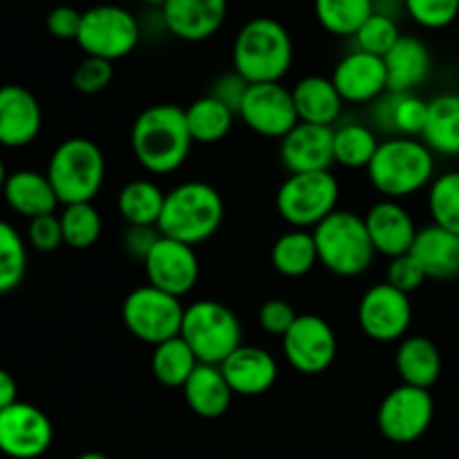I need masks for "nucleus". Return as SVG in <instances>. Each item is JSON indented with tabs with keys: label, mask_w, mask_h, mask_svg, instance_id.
Returning <instances> with one entry per match:
<instances>
[{
	"label": "nucleus",
	"mask_w": 459,
	"mask_h": 459,
	"mask_svg": "<svg viewBox=\"0 0 459 459\" xmlns=\"http://www.w3.org/2000/svg\"><path fill=\"white\" fill-rule=\"evenodd\" d=\"M130 148L146 173L157 178L178 173L193 148L184 108L175 103H155L139 112L130 128Z\"/></svg>",
	"instance_id": "nucleus-1"
},
{
	"label": "nucleus",
	"mask_w": 459,
	"mask_h": 459,
	"mask_svg": "<svg viewBox=\"0 0 459 459\" xmlns=\"http://www.w3.org/2000/svg\"><path fill=\"white\" fill-rule=\"evenodd\" d=\"M231 58L249 83H281L294 65V40L281 21L255 16L238 30Z\"/></svg>",
	"instance_id": "nucleus-2"
},
{
	"label": "nucleus",
	"mask_w": 459,
	"mask_h": 459,
	"mask_svg": "<svg viewBox=\"0 0 459 459\" xmlns=\"http://www.w3.org/2000/svg\"><path fill=\"white\" fill-rule=\"evenodd\" d=\"M435 169V152L421 139L388 137L379 143L366 173L384 200L402 202L429 188Z\"/></svg>",
	"instance_id": "nucleus-3"
},
{
	"label": "nucleus",
	"mask_w": 459,
	"mask_h": 459,
	"mask_svg": "<svg viewBox=\"0 0 459 459\" xmlns=\"http://www.w3.org/2000/svg\"><path fill=\"white\" fill-rule=\"evenodd\" d=\"M224 200L218 188L202 179H188L166 193L157 229L161 236L197 247L220 231Z\"/></svg>",
	"instance_id": "nucleus-4"
},
{
	"label": "nucleus",
	"mask_w": 459,
	"mask_h": 459,
	"mask_svg": "<svg viewBox=\"0 0 459 459\" xmlns=\"http://www.w3.org/2000/svg\"><path fill=\"white\" fill-rule=\"evenodd\" d=\"M106 155L97 142L88 137H70L49 155L45 175L56 191L58 202L79 204L92 202L106 182Z\"/></svg>",
	"instance_id": "nucleus-5"
},
{
	"label": "nucleus",
	"mask_w": 459,
	"mask_h": 459,
	"mask_svg": "<svg viewBox=\"0 0 459 459\" xmlns=\"http://www.w3.org/2000/svg\"><path fill=\"white\" fill-rule=\"evenodd\" d=\"M312 233L318 263L334 276L357 278L375 263V245L368 236L363 218L354 211L336 209Z\"/></svg>",
	"instance_id": "nucleus-6"
},
{
	"label": "nucleus",
	"mask_w": 459,
	"mask_h": 459,
	"mask_svg": "<svg viewBox=\"0 0 459 459\" xmlns=\"http://www.w3.org/2000/svg\"><path fill=\"white\" fill-rule=\"evenodd\" d=\"M179 336L191 345L197 361L220 366L242 345V325L231 307L202 299L184 309Z\"/></svg>",
	"instance_id": "nucleus-7"
},
{
	"label": "nucleus",
	"mask_w": 459,
	"mask_h": 459,
	"mask_svg": "<svg viewBox=\"0 0 459 459\" xmlns=\"http://www.w3.org/2000/svg\"><path fill=\"white\" fill-rule=\"evenodd\" d=\"M341 184L332 170L287 175L276 191V211L291 229L314 231L339 209Z\"/></svg>",
	"instance_id": "nucleus-8"
},
{
	"label": "nucleus",
	"mask_w": 459,
	"mask_h": 459,
	"mask_svg": "<svg viewBox=\"0 0 459 459\" xmlns=\"http://www.w3.org/2000/svg\"><path fill=\"white\" fill-rule=\"evenodd\" d=\"M142 40V25L137 16L121 4H94L85 9L76 45L85 56L103 61H119L133 54Z\"/></svg>",
	"instance_id": "nucleus-9"
},
{
	"label": "nucleus",
	"mask_w": 459,
	"mask_h": 459,
	"mask_svg": "<svg viewBox=\"0 0 459 459\" xmlns=\"http://www.w3.org/2000/svg\"><path fill=\"white\" fill-rule=\"evenodd\" d=\"M182 299L170 296L152 285L134 287L121 305V318L130 334L148 345H160L175 339L182 332Z\"/></svg>",
	"instance_id": "nucleus-10"
},
{
	"label": "nucleus",
	"mask_w": 459,
	"mask_h": 459,
	"mask_svg": "<svg viewBox=\"0 0 459 459\" xmlns=\"http://www.w3.org/2000/svg\"><path fill=\"white\" fill-rule=\"evenodd\" d=\"M433 417L435 402L430 390L402 384L381 399L377 426L388 442L412 444L429 433Z\"/></svg>",
	"instance_id": "nucleus-11"
},
{
	"label": "nucleus",
	"mask_w": 459,
	"mask_h": 459,
	"mask_svg": "<svg viewBox=\"0 0 459 459\" xmlns=\"http://www.w3.org/2000/svg\"><path fill=\"white\" fill-rule=\"evenodd\" d=\"M357 321L363 334L375 343H399L412 323L411 296L388 282L370 287L359 300Z\"/></svg>",
	"instance_id": "nucleus-12"
},
{
	"label": "nucleus",
	"mask_w": 459,
	"mask_h": 459,
	"mask_svg": "<svg viewBox=\"0 0 459 459\" xmlns=\"http://www.w3.org/2000/svg\"><path fill=\"white\" fill-rule=\"evenodd\" d=\"M282 354L300 375H323L339 354L334 327L318 314H299L282 336Z\"/></svg>",
	"instance_id": "nucleus-13"
},
{
	"label": "nucleus",
	"mask_w": 459,
	"mask_h": 459,
	"mask_svg": "<svg viewBox=\"0 0 459 459\" xmlns=\"http://www.w3.org/2000/svg\"><path fill=\"white\" fill-rule=\"evenodd\" d=\"M238 117L255 134L278 142L300 121L291 90L282 83H251L242 99Z\"/></svg>",
	"instance_id": "nucleus-14"
},
{
	"label": "nucleus",
	"mask_w": 459,
	"mask_h": 459,
	"mask_svg": "<svg viewBox=\"0 0 459 459\" xmlns=\"http://www.w3.org/2000/svg\"><path fill=\"white\" fill-rule=\"evenodd\" d=\"M54 442L52 420L39 406L16 402L0 411V453L12 459H39Z\"/></svg>",
	"instance_id": "nucleus-15"
},
{
	"label": "nucleus",
	"mask_w": 459,
	"mask_h": 459,
	"mask_svg": "<svg viewBox=\"0 0 459 459\" xmlns=\"http://www.w3.org/2000/svg\"><path fill=\"white\" fill-rule=\"evenodd\" d=\"M142 264L148 285L178 299L191 294L200 281V258L195 247L184 245L173 238L161 236Z\"/></svg>",
	"instance_id": "nucleus-16"
},
{
	"label": "nucleus",
	"mask_w": 459,
	"mask_h": 459,
	"mask_svg": "<svg viewBox=\"0 0 459 459\" xmlns=\"http://www.w3.org/2000/svg\"><path fill=\"white\" fill-rule=\"evenodd\" d=\"M330 79L339 90L341 99L352 106H370L388 92L384 58L361 49H352L339 58Z\"/></svg>",
	"instance_id": "nucleus-17"
},
{
	"label": "nucleus",
	"mask_w": 459,
	"mask_h": 459,
	"mask_svg": "<svg viewBox=\"0 0 459 459\" xmlns=\"http://www.w3.org/2000/svg\"><path fill=\"white\" fill-rule=\"evenodd\" d=\"M278 157L290 175L330 170L334 164V128L299 121V126L281 139Z\"/></svg>",
	"instance_id": "nucleus-18"
},
{
	"label": "nucleus",
	"mask_w": 459,
	"mask_h": 459,
	"mask_svg": "<svg viewBox=\"0 0 459 459\" xmlns=\"http://www.w3.org/2000/svg\"><path fill=\"white\" fill-rule=\"evenodd\" d=\"M363 222H366L368 236L375 245V251L388 260L411 254L412 242L420 231L415 218L402 202L384 200V197L366 211Z\"/></svg>",
	"instance_id": "nucleus-19"
},
{
	"label": "nucleus",
	"mask_w": 459,
	"mask_h": 459,
	"mask_svg": "<svg viewBox=\"0 0 459 459\" xmlns=\"http://www.w3.org/2000/svg\"><path fill=\"white\" fill-rule=\"evenodd\" d=\"M229 13V0H166L161 22L175 39L202 43L222 30Z\"/></svg>",
	"instance_id": "nucleus-20"
},
{
	"label": "nucleus",
	"mask_w": 459,
	"mask_h": 459,
	"mask_svg": "<svg viewBox=\"0 0 459 459\" xmlns=\"http://www.w3.org/2000/svg\"><path fill=\"white\" fill-rule=\"evenodd\" d=\"M43 128L39 99L25 85H0V146L25 148L36 142Z\"/></svg>",
	"instance_id": "nucleus-21"
},
{
	"label": "nucleus",
	"mask_w": 459,
	"mask_h": 459,
	"mask_svg": "<svg viewBox=\"0 0 459 459\" xmlns=\"http://www.w3.org/2000/svg\"><path fill=\"white\" fill-rule=\"evenodd\" d=\"M220 370L238 397H260L269 393L278 379L276 357L258 345H240L220 363Z\"/></svg>",
	"instance_id": "nucleus-22"
},
{
	"label": "nucleus",
	"mask_w": 459,
	"mask_h": 459,
	"mask_svg": "<svg viewBox=\"0 0 459 459\" xmlns=\"http://www.w3.org/2000/svg\"><path fill=\"white\" fill-rule=\"evenodd\" d=\"M388 74V92L408 94L429 81L433 70V54L420 36L403 34L384 56Z\"/></svg>",
	"instance_id": "nucleus-23"
},
{
	"label": "nucleus",
	"mask_w": 459,
	"mask_h": 459,
	"mask_svg": "<svg viewBox=\"0 0 459 459\" xmlns=\"http://www.w3.org/2000/svg\"><path fill=\"white\" fill-rule=\"evenodd\" d=\"M3 200L13 213L27 220L56 213V206L61 204L48 175L31 169L13 170L7 175Z\"/></svg>",
	"instance_id": "nucleus-24"
},
{
	"label": "nucleus",
	"mask_w": 459,
	"mask_h": 459,
	"mask_svg": "<svg viewBox=\"0 0 459 459\" xmlns=\"http://www.w3.org/2000/svg\"><path fill=\"white\" fill-rule=\"evenodd\" d=\"M372 128L384 130L390 137L421 139L429 121V101L415 92H385L379 101L372 103Z\"/></svg>",
	"instance_id": "nucleus-25"
},
{
	"label": "nucleus",
	"mask_w": 459,
	"mask_h": 459,
	"mask_svg": "<svg viewBox=\"0 0 459 459\" xmlns=\"http://www.w3.org/2000/svg\"><path fill=\"white\" fill-rule=\"evenodd\" d=\"M291 97H294L296 112H299V119L303 124L330 126V128H334V124H339L341 115H343L345 101L341 99L339 90L334 88L330 76H303L291 88Z\"/></svg>",
	"instance_id": "nucleus-26"
},
{
	"label": "nucleus",
	"mask_w": 459,
	"mask_h": 459,
	"mask_svg": "<svg viewBox=\"0 0 459 459\" xmlns=\"http://www.w3.org/2000/svg\"><path fill=\"white\" fill-rule=\"evenodd\" d=\"M411 254L420 260L426 276L451 281L459 276V236L437 224H426L417 231Z\"/></svg>",
	"instance_id": "nucleus-27"
},
{
	"label": "nucleus",
	"mask_w": 459,
	"mask_h": 459,
	"mask_svg": "<svg viewBox=\"0 0 459 459\" xmlns=\"http://www.w3.org/2000/svg\"><path fill=\"white\" fill-rule=\"evenodd\" d=\"M186 406L202 420H218L231 408L233 390L220 366L200 363L182 388Z\"/></svg>",
	"instance_id": "nucleus-28"
},
{
	"label": "nucleus",
	"mask_w": 459,
	"mask_h": 459,
	"mask_svg": "<svg viewBox=\"0 0 459 459\" xmlns=\"http://www.w3.org/2000/svg\"><path fill=\"white\" fill-rule=\"evenodd\" d=\"M394 368L402 384L430 390L442 375V352L429 336H406L397 345Z\"/></svg>",
	"instance_id": "nucleus-29"
},
{
	"label": "nucleus",
	"mask_w": 459,
	"mask_h": 459,
	"mask_svg": "<svg viewBox=\"0 0 459 459\" xmlns=\"http://www.w3.org/2000/svg\"><path fill=\"white\" fill-rule=\"evenodd\" d=\"M421 142L442 157H459V94L446 92L429 101Z\"/></svg>",
	"instance_id": "nucleus-30"
},
{
	"label": "nucleus",
	"mask_w": 459,
	"mask_h": 459,
	"mask_svg": "<svg viewBox=\"0 0 459 459\" xmlns=\"http://www.w3.org/2000/svg\"><path fill=\"white\" fill-rule=\"evenodd\" d=\"M166 193L152 179H130L117 195V213L126 227H157Z\"/></svg>",
	"instance_id": "nucleus-31"
},
{
	"label": "nucleus",
	"mask_w": 459,
	"mask_h": 459,
	"mask_svg": "<svg viewBox=\"0 0 459 459\" xmlns=\"http://www.w3.org/2000/svg\"><path fill=\"white\" fill-rule=\"evenodd\" d=\"M184 115H186L193 143H202V146H211V143H220L222 139H227L238 117L231 108L220 103L211 94L195 99L191 106L184 108Z\"/></svg>",
	"instance_id": "nucleus-32"
},
{
	"label": "nucleus",
	"mask_w": 459,
	"mask_h": 459,
	"mask_svg": "<svg viewBox=\"0 0 459 459\" xmlns=\"http://www.w3.org/2000/svg\"><path fill=\"white\" fill-rule=\"evenodd\" d=\"M272 264L285 278L307 276L318 264L314 233L303 231V229H291L282 233L272 247Z\"/></svg>",
	"instance_id": "nucleus-33"
},
{
	"label": "nucleus",
	"mask_w": 459,
	"mask_h": 459,
	"mask_svg": "<svg viewBox=\"0 0 459 459\" xmlns=\"http://www.w3.org/2000/svg\"><path fill=\"white\" fill-rule=\"evenodd\" d=\"M379 143L377 130L361 121L334 126V164L350 170H366Z\"/></svg>",
	"instance_id": "nucleus-34"
},
{
	"label": "nucleus",
	"mask_w": 459,
	"mask_h": 459,
	"mask_svg": "<svg viewBox=\"0 0 459 459\" xmlns=\"http://www.w3.org/2000/svg\"><path fill=\"white\" fill-rule=\"evenodd\" d=\"M197 366H200V361H197L195 352L182 336H175V339L164 341V343L152 348V377L166 388H184V384Z\"/></svg>",
	"instance_id": "nucleus-35"
},
{
	"label": "nucleus",
	"mask_w": 459,
	"mask_h": 459,
	"mask_svg": "<svg viewBox=\"0 0 459 459\" xmlns=\"http://www.w3.org/2000/svg\"><path fill=\"white\" fill-rule=\"evenodd\" d=\"M375 13V0H314V16L318 25L332 36L357 34L363 22Z\"/></svg>",
	"instance_id": "nucleus-36"
},
{
	"label": "nucleus",
	"mask_w": 459,
	"mask_h": 459,
	"mask_svg": "<svg viewBox=\"0 0 459 459\" xmlns=\"http://www.w3.org/2000/svg\"><path fill=\"white\" fill-rule=\"evenodd\" d=\"M27 240L7 222L0 220V296L12 294L27 276Z\"/></svg>",
	"instance_id": "nucleus-37"
},
{
	"label": "nucleus",
	"mask_w": 459,
	"mask_h": 459,
	"mask_svg": "<svg viewBox=\"0 0 459 459\" xmlns=\"http://www.w3.org/2000/svg\"><path fill=\"white\" fill-rule=\"evenodd\" d=\"M58 218H61L63 240L72 249H90L101 238L103 220L92 202L65 204Z\"/></svg>",
	"instance_id": "nucleus-38"
},
{
	"label": "nucleus",
	"mask_w": 459,
	"mask_h": 459,
	"mask_svg": "<svg viewBox=\"0 0 459 459\" xmlns=\"http://www.w3.org/2000/svg\"><path fill=\"white\" fill-rule=\"evenodd\" d=\"M429 213L433 224L459 236V170L435 175L429 186Z\"/></svg>",
	"instance_id": "nucleus-39"
},
{
	"label": "nucleus",
	"mask_w": 459,
	"mask_h": 459,
	"mask_svg": "<svg viewBox=\"0 0 459 459\" xmlns=\"http://www.w3.org/2000/svg\"><path fill=\"white\" fill-rule=\"evenodd\" d=\"M402 30H399L397 18L385 16V13L375 12L366 22L361 25V30L354 34V43L357 49L368 54H375V56L384 58L390 49L397 45V40L402 39Z\"/></svg>",
	"instance_id": "nucleus-40"
},
{
	"label": "nucleus",
	"mask_w": 459,
	"mask_h": 459,
	"mask_svg": "<svg viewBox=\"0 0 459 459\" xmlns=\"http://www.w3.org/2000/svg\"><path fill=\"white\" fill-rule=\"evenodd\" d=\"M408 16L424 30H446L459 16V0H403Z\"/></svg>",
	"instance_id": "nucleus-41"
},
{
	"label": "nucleus",
	"mask_w": 459,
	"mask_h": 459,
	"mask_svg": "<svg viewBox=\"0 0 459 459\" xmlns=\"http://www.w3.org/2000/svg\"><path fill=\"white\" fill-rule=\"evenodd\" d=\"M115 67L110 61H103L97 56H85L79 65L74 67L72 83L81 94H99L110 88Z\"/></svg>",
	"instance_id": "nucleus-42"
},
{
	"label": "nucleus",
	"mask_w": 459,
	"mask_h": 459,
	"mask_svg": "<svg viewBox=\"0 0 459 459\" xmlns=\"http://www.w3.org/2000/svg\"><path fill=\"white\" fill-rule=\"evenodd\" d=\"M426 281H429V276H426L424 267H421L420 260H417L412 254H403V255H397V258H390L388 269H385V282L393 285L394 290L411 296L412 291L420 290Z\"/></svg>",
	"instance_id": "nucleus-43"
},
{
	"label": "nucleus",
	"mask_w": 459,
	"mask_h": 459,
	"mask_svg": "<svg viewBox=\"0 0 459 459\" xmlns=\"http://www.w3.org/2000/svg\"><path fill=\"white\" fill-rule=\"evenodd\" d=\"M27 245L39 251V254H52L58 247L65 245L61 218L56 213H49L30 220V224H27Z\"/></svg>",
	"instance_id": "nucleus-44"
},
{
	"label": "nucleus",
	"mask_w": 459,
	"mask_h": 459,
	"mask_svg": "<svg viewBox=\"0 0 459 459\" xmlns=\"http://www.w3.org/2000/svg\"><path fill=\"white\" fill-rule=\"evenodd\" d=\"M296 318H299L296 309L291 307V303L282 299L264 300L258 309V325L263 327V332L272 336H281V339L294 325Z\"/></svg>",
	"instance_id": "nucleus-45"
},
{
	"label": "nucleus",
	"mask_w": 459,
	"mask_h": 459,
	"mask_svg": "<svg viewBox=\"0 0 459 459\" xmlns=\"http://www.w3.org/2000/svg\"><path fill=\"white\" fill-rule=\"evenodd\" d=\"M249 85H251L249 81H245L236 70H231L213 81L209 94L213 99H218L220 103H224L227 108H231V110L238 115V110H240V103H242V99H245Z\"/></svg>",
	"instance_id": "nucleus-46"
},
{
	"label": "nucleus",
	"mask_w": 459,
	"mask_h": 459,
	"mask_svg": "<svg viewBox=\"0 0 459 459\" xmlns=\"http://www.w3.org/2000/svg\"><path fill=\"white\" fill-rule=\"evenodd\" d=\"M81 18L83 12L70 7V4H58L45 18V27H48L49 34L58 40H76L81 30Z\"/></svg>",
	"instance_id": "nucleus-47"
},
{
	"label": "nucleus",
	"mask_w": 459,
	"mask_h": 459,
	"mask_svg": "<svg viewBox=\"0 0 459 459\" xmlns=\"http://www.w3.org/2000/svg\"><path fill=\"white\" fill-rule=\"evenodd\" d=\"M160 238L161 233L157 227H126L124 236H121V245H124V251L130 258L143 263Z\"/></svg>",
	"instance_id": "nucleus-48"
},
{
	"label": "nucleus",
	"mask_w": 459,
	"mask_h": 459,
	"mask_svg": "<svg viewBox=\"0 0 459 459\" xmlns=\"http://www.w3.org/2000/svg\"><path fill=\"white\" fill-rule=\"evenodd\" d=\"M18 402V384L7 370L0 368V411L13 406Z\"/></svg>",
	"instance_id": "nucleus-49"
},
{
	"label": "nucleus",
	"mask_w": 459,
	"mask_h": 459,
	"mask_svg": "<svg viewBox=\"0 0 459 459\" xmlns=\"http://www.w3.org/2000/svg\"><path fill=\"white\" fill-rule=\"evenodd\" d=\"M7 169H4V161L3 157H0V195H3V188H4V182H7Z\"/></svg>",
	"instance_id": "nucleus-50"
},
{
	"label": "nucleus",
	"mask_w": 459,
	"mask_h": 459,
	"mask_svg": "<svg viewBox=\"0 0 459 459\" xmlns=\"http://www.w3.org/2000/svg\"><path fill=\"white\" fill-rule=\"evenodd\" d=\"M76 459H110V457L103 455V453H97V451H88V453H81Z\"/></svg>",
	"instance_id": "nucleus-51"
},
{
	"label": "nucleus",
	"mask_w": 459,
	"mask_h": 459,
	"mask_svg": "<svg viewBox=\"0 0 459 459\" xmlns=\"http://www.w3.org/2000/svg\"><path fill=\"white\" fill-rule=\"evenodd\" d=\"M143 3H146V4H152V7H164V3H166V0H143Z\"/></svg>",
	"instance_id": "nucleus-52"
},
{
	"label": "nucleus",
	"mask_w": 459,
	"mask_h": 459,
	"mask_svg": "<svg viewBox=\"0 0 459 459\" xmlns=\"http://www.w3.org/2000/svg\"><path fill=\"white\" fill-rule=\"evenodd\" d=\"M457 76H459V72H457Z\"/></svg>",
	"instance_id": "nucleus-53"
}]
</instances>
